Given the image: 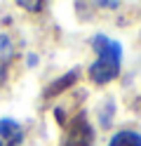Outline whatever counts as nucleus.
Here are the masks:
<instances>
[{"instance_id":"5","label":"nucleus","mask_w":141,"mask_h":146,"mask_svg":"<svg viewBox=\"0 0 141 146\" xmlns=\"http://www.w3.org/2000/svg\"><path fill=\"white\" fill-rule=\"evenodd\" d=\"M108 146H141V134L134 130H122L111 139Z\"/></svg>"},{"instance_id":"4","label":"nucleus","mask_w":141,"mask_h":146,"mask_svg":"<svg viewBox=\"0 0 141 146\" xmlns=\"http://www.w3.org/2000/svg\"><path fill=\"white\" fill-rule=\"evenodd\" d=\"M14 57V45L7 35H0V83H3L5 73H7V66Z\"/></svg>"},{"instance_id":"6","label":"nucleus","mask_w":141,"mask_h":146,"mask_svg":"<svg viewBox=\"0 0 141 146\" xmlns=\"http://www.w3.org/2000/svg\"><path fill=\"white\" fill-rule=\"evenodd\" d=\"M19 5L26 7V10H42V3H24V0H21Z\"/></svg>"},{"instance_id":"2","label":"nucleus","mask_w":141,"mask_h":146,"mask_svg":"<svg viewBox=\"0 0 141 146\" xmlns=\"http://www.w3.org/2000/svg\"><path fill=\"white\" fill-rule=\"evenodd\" d=\"M92 127L85 120V115H78L68 125V137H66V146H92Z\"/></svg>"},{"instance_id":"1","label":"nucleus","mask_w":141,"mask_h":146,"mask_svg":"<svg viewBox=\"0 0 141 146\" xmlns=\"http://www.w3.org/2000/svg\"><path fill=\"white\" fill-rule=\"evenodd\" d=\"M92 47L97 52V59L89 66V78L94 83H99V85H106L120 73L122 47H120V42L106 38V35H94Z\"/></svg>"},{"instance_id":"3","label":"nucleus","mask_w":141,"mask_h":146,"mask_svg":"<svg viewBox=\"0 0 141 146\" xmlns=\"http://www.w3.org/2000/svg\"><path fill=\"white\" fill-rule=\"evenodd\" d=\"M24 139L21 125L12 118H0V146H19Z\"/></svg>"}]
</instances>
